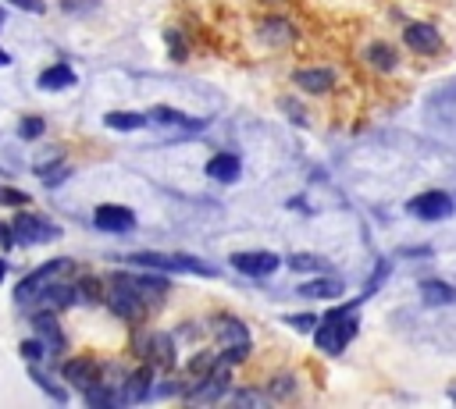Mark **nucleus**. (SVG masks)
<instances>
[{"label": "nucleus", "mask_w": 456, "mask_h": 409, "mask_svg": "<svg viewBox=\"0 0 456 409\" xmlns=\"http://www.w3.org/2000/svg\"><path fill=\"white\" fill-rule=\"evenodd\" d=\"M357 335V320L349 310H332L325 320H317L314 327V342L325 349V352H342V345Z\"/></svg>", "instance_id": "f257e3e1"}, {"label": "nucleus", "mask_w": 456, "mask_h": 409, "mask_svg": "<svg viewBox=\"0 0 456 409\" xmlns=\"http://www.w3.org/2000/svg\"><path fill=\"white\" fill-rule=\"evenodd\" d=\"M107 303H111V310L121 317V320H143V292L125 278V274H114V288H111V296H107Z\"/></svg>", "instance_id": "f03ea898"}, {"label": "nucleus", "mask_w": 456, "mask_h": 409, "mask_svg": "<svg viewBox=\"0 0 456 409\" xmlns=\"http://www.w3.org/2000/svg\"><path fill=\"white\" fill-rule=\"evenodd\" d=\"M217 342H221L224 356L232 359V363H239V359H246V356H250V331H246L236 317L217 320Z\"/></svg>", "instance_id": "7ed1b4c3"}, {"label": "nucleus", "mask_w": 456, "mask_h": 409, "mask_svg": "<svg viewBox=\"0 0 456 409\" xmlns=\"http://www.w3.org/2000/svg\"><path fill=\"white\" fill-rule=\"evenodd\" d=\"M11 232H15V242H50V239H58V228H54V225H47L43 218L29 214V211L15 214Z\"/></svg>", "instance_id": "20e7f679"}, {"label": "nucleus", "mask_w": 456, "mask_h": 409, "mask_svg": "<svg viewBox=\"0 0 456 409\" xmlns=\"http://www.w3.org/2000/svg\"><path fill=\"white\" fill-rule=\"evenodd\" d=\"M68 267H72V260H50V264H43L40 271H33L29 278H22V281L15 285V299H18V303H29L43 285H50V281H54L61 271H68Z\"/></svg>", "instance_id": "39448f33"}, {"label": "nucleus", "mask_w": 456, "mask_h": 409, "mask_svg": "<svg viewBox=\"0 0 456 409\" xmlns=\"http://www.w3.org/2000/svg\"><path fill=\"white\" fill-rule=\"evenodd\" d=\"M65 381L72 388H79V391H89L93 384L104 381V370H100V363L93 356H75V359L65 363Z\"/></svg>", "instance_id": "423d86ee"}, {"label": "nucleus", "mask_w": 456, "mask_h": 409, "mask_svg": "<svg viewBox=\"0 0 456 409\" xmlns=\"http://www.w3.org/2000/svg\"><path fill=\"white\" fill-rule=\"evenodd\" d=\"M449 211H452V199L445 192H420L410 199V214L420 221H442Z\"/></svg>", "instance_id": "0eeeda50"}, {"label": "nucleus", "mask_w": 456, "mask_h": 409, "mask_svg": "<svg viewBox=\"0 0 456 409\" xmlns=\"http://www.w3.org/2000/svg\"><path fill=\"white\" fill-rule=\"evenodd\" d=\"M93 221L104 232H132L136 228V214L129 207H118V203H104V207H97Z\"/></svg>", "instance_id": "6e6552de"}, {"label": "nucleus", "mask_w": 456, "mask_h": 409, "mask_svg": "<svg viewBox=\"0 0 456 409\" xmlns=\"http://www.w3.org/2000/svg\"><path fill=\"white\" fill-rule=\"evenodd\" d=\"M278 264L282 260L275 253H236L232 257V267L243 271V274H250V278H268V274L278 271Z\"/></svg>", "instance_id": "1a4fd4ad"}, {"label": "nucleus", "mask_w": 456, "mask_h": 409, "mask_svg": "<svg viewBox=\"0 0 456 409\" xmlns=\"http://www.w3.org/2000/svg\"><path fill=\"white\" fill-rule=\"evenodd\" d=\"M403 40H406V47H410L413 54H438V50H442V36H438V29H431V26H424V22L406 26Z\"/></svg>", "instance_id": "9d476101"}, {"label": "nucleus", "mask_w": 456, "mask_h": 409, "mask_svg": "<svg viewBox=\"0 0 456 409\" xmlns=\"http://www.w3.org/2000/svg\"><path fill=\"white\" fill-rule=\"evenodd\" d=\"M143 356H146L153 366L171 370V366H175V342H171V335H164V331L150 335V338H146V345H143Z\"/></svg>", "instance_id": "9b49d317"}, {"label": "nucleus", "mask_w": 456, "mask_h": 409, "mask_svg": "<svg viewBox=\"0 0 456 409\" xmlns=\"http://www.w3.org/2000/svg\"><path fill=\"white\" fill-rule=\"evenodd\" d=\"M33 324H36V338L47 345V352H61V349H65V335H61V324H58V317H54L50 310H40Z\"/></svg>", "instance_id": "f8f14e48"}, {"label": "nucleus", "mask_w": 456, "mask_h": 409, "mask_svg": "<svg viewBox=\"0 0 456 409\" xmlns=\"http://www.w3.org/2000/svg\"><path fill=\"white\" fill-rule=\"evenodd\" d=\"M239 171H243V164H239L236 153H214V157L207 160V174H210L214 181H236Z\"/></svg>", "instance_id": "ddd939ff"}, {"label": "nucleus", "mask_w": 456, "mask_h": 409, "mask_svg": "<svg viewBox=\"0 0 456 409\" xmlns=\"http://www.w3.org/2000/svg\"><path fill=\"white\" fill-rule=\"evenodd\" d=\"M40 310H65V306H72V299H75V288H68V285H43L40 292Z\"/></svg>", "instance_id": "4468645a"}, {"label": "nucleus", "mask_w": 456, "mask_h": 409, "mask_svg": "<svg viewBox=\"0 0 456 409\" xmlns=\"http://www.w3.org/2000/svg\"><path fill=\"white\" fill-rule=\"evenodd\" d=\"M296 86L307 93H328L332 89V72L325 68H300L296 72Z\"/></svg>", "instance_id": "2eb2a0df"}, {"label": "nucleus", "mask_w": 456, "mask_h": 409, "mask_svg": "<svg viewBox=\"0 0 456 409\" xmlns=\"http://www.w3.org/2000/svg\"><path fill=\"white\" fill-rule=\"evenodd\" d=\"M150 377H153V363L139 366V370H136V374L125 381L121 398H125V402H139V398H146V391H150Z\"/></svg>", "instance_id": "dca6fc26"}, {"label": "nucleus", "mask_w": 456, "mask_h": 409, "mask_svg": "<svg viewBox=\"0 0 456 409\" xmlns=\"http://www.w3.org/2000/svg\"><path fill=\"white\" fill-rule=\"evenodd\" d=\"M129 264L132 267H157V271H182L178 257H164V253H132Z\"/></svg>", "instance_id": "f3484780"}, {"label": "nucleus", "mask_w": 456, "mask_h": 409, "mask_svg": "<svg viewBox=\"0 0 456 409\" xmlns=\"http://www.w3.org/2000/svg\"><path fill=\"white\" fill-rule=\"evenodd\" d=\"M40 86L43 89H68V86H75V72L68 65H54L40 75Z\"/></svg>", "instance_id": "a211bd4d"}, {"label": "nucleus", "mask_w": 456, "mask_h": 409, "mask_svg": "<svg viewBox=\"0 0 456 409\" xmlns=\"http://www.w3.org/2000/svg\"><path fill=\"white\" fill-rule=\"evenodd\" d=\"M300 296H310V299H339L342 296V285L332 281V278H317V281H307L300 288Z\"/></svg>", "instance_id": "6ab92c4d"}, {"label": "nucleus", "mask_w": 456, "mask_h": 409, "mask_svg": "<svg viewBox=\"0 0 456 409\" xmlns=\"http://www.w3.org/2000/svg\"><path fill=\"white\" fill-rule=\"evenodd\" d=\"M420 292H424V303H431V306L456 303V288H452V285H445V281H424V285H420Z\"/></svg>", "instance_id": "aec40b11"}, {"label": "nucleus", "mask_w": 456, "mask_h": 409, "mask_svg": "<svg viewBox=\"0 0 456 409\" xmlns=\"http://www.w3.org/2000/svg\"><path fill=\"white\" fill-rule=\"evenodd\" d=\"M364 57H367L371 68H381V72H392V68H396V50H392L389 43H371Z\"/></svg>", "instance_id": "412c9836"}, {"label": "nucleus", "mask_w": 456, "mask_h": 409, "mask_svg": "<svg viewBox=\"0 0 456 409\" xmlns=\"http://www.w3.org/2000/svg\"><path fill=\"white\" fill-rule=\"evenodd\" d=\"M104 125H107V128H118V132H132V128H143L146 118H143V114H132V111H111V114L104 118Z\"/></svg>", "instance_id": "4be33fe9"}, {"label": "nucleus", "mask_w": 456, "mask_h": 409, "mask_svg": "<svg viewBox=\"0 0 456 409\" xmlns=\"http://www.w3.org/2000/svg\"><path fill=\"white\" fill-rule=\"evenodd\" d=\"M125 278H129V274H125ZM129 281H132L143 296H164V292H168V281H164V278H150V274H143V278H129Z\"/></svg>", "instance_id": "5701e85b"}, {"label": "nucleus", "mask_w": 456, "mask_h": 409, "mask_svg": "<svg viewBox=\"0 0 456 409\" xmlns=\"http://www.w3.org/2000/svg\"><path fill=\"white\" fill-rule=\"evenodd\" d=\"M153 121H168V125H189V128H203V121H189V118H182L178 111H171V107H153V114H150Z\"/></svg>", "instance_id": "b1692460"}, {"label": "nucleus", "mask_w": 456, "mask_h": 409, "mask_svg": "<svg viewBox=\"0 0 456 409\" xmlns=\"http://www.w3.org/2000/svg\"><path fill=\"white\" fill-rule=\"evenodd\" d=\"M75 296H82L86 303H97V299L104 296V285H100L97 278H82V281H79V288H75Z\"/></svg>", "instance_id": "393cba45"}, {"label": "nucleus", "mask_w": 456, "mask_h": 409, "mask_svg": "<svg viewBox=\"0 0 456 409\" xmlns=\"http://www.w3.org/2000/svg\"><path fill=\"white\" fill-rule=\"evenodd\" d=\"M289 267H293V271H300V274H310V271H317V267H321V260H317V257H310V253H296V257H289Z\"/></svg>", "instance_id": "a878e982"}, {"label": "nucleus", "mask_w": 456, "mask_h": 409, "mask_svg": "<svg viewBox=\"0 0 456 409\" xmlns=\"http://www.w3.org/2000/svg\"><path fill=\"white\" fill-rule=\"evenodd\" d=\"M61 8H65L68 15H82V11H97L100 0H61Z\"/></svg>", "instance_id": "bb28decb"}, {"label": "nucleus", "mask_w": 456, "mask_h": 409, "mask_svg": "<svg viewBox=\"0 0 456 409\" xmlns=\"http://www.w3.org/2000/svg\"><path fill=\"white\" fill-rule=\"evenodd\" d=\"M43 128H47L43 118H26V121H22V135H26V139H40Z\"/></svg>", "instance_id": "cd10ccee"}, {"label": "nucleus", "mask_w": 456, "mask_h": 409, "mask_svg": "<svg viewBox=\"0 0 456 409\" xmlns=\"http://www.w3.org/2000/svg\"><path fill=\"white\" fill-rule=\"evenodd\" d=\"M40 174H43L47 185H58V181L68 174V164H58V167H43V164H40Z\"/></svg>", "instance_id": "c85d7f7f"}, {"label": "nucleus", "mask_w": 456, "mask_h": 409, "mask_svg": "<svg viewBox=\"0 0 456 409\" xmlns=\"http://www.w3.org/2000/svg\"><path fill=\"white\" fill-rule=\"evenodd\" d=\"M43 352H47V345H43L40 338H26V342H22V356H26V359H40Z\"/></svg>", "instance_id": "c756f323"}, {"label": "nucleus", "mask_w": 456, "mask_h": 409, "mask_svg": "<svg viewBox=\"0 0 456 409\" xmlns=\"http://www.w3.org/2000/svg\"><path fill=\"white\" fill-rule=\"evenodd\" d=\"M289 324H293L296 331H314V327H317V317H314V313H300V317H289Z\"/></svg>", "instance_id": "7c9ffc66"}, {"label": "nucleus", "mask_w": 456, "mask_h": 409, "mask_svg": "<svg viewBox=\"0 0 456 409\" xmlns=\"http://www.w3.org/2000/svg\"><path fill=\"white\" fill-rule=\"evenodd\" d=\"M11 4H15L18 11H29V15H43V11H47L43 0H11Z\"/></svg>", "instance_id": "2f4dec72"}, {"label": "nucleus", "mask_w": 456, "mask_h": 409, "mask_svg": "<svg viewBox=\"0 0 456 409\" xmlns=\"http://www.w3.org/2000/svg\"><path fill=\"white\" fill-rule=\"evenodd\" d=\"M271 391H275V398H286V395H293V377H289V374H286V377H275Z\"/></svg>", "instance_id": "473e14b6"}, {"label": "nucleus", "mask_w": 456, "mask_h": 409, "mask_svg": "<svg viewBox=\"0 0 456 409\" xmlns=\"http://www.w3.org/2000/svg\"><path fill=\"white\" fill-rule=\"evenodd\" d=\"M0 203H29V196L15 192V189H4V192H0Z\"/></svg>", "instance_id": "72a5a7b5"}, {"label": "nucleus", "mask_w": 456, "mask_h": 409, "mask_svg": "<svg viewBox=\"0 0 456 409\" xmlns=\"http://www.w3.org/2000/svg\"><path fill=\"white\" fill-rule=\"evenodd\" d=\"M0 246H15V232H11V225H4V221H0Z\"/></svg>", "instance_id": "f704fd0d"}, {"label": "nucleus", "mask_w": 456, "mask_h": 409, "mask_svg": "<svg viewBox=\"0 0 456 409\" xmlns=\"http://www.w3.org/2000/svg\"><path fill=\"white\" fill-rule=\"evenodd\" d=\"M168 47L175 50V57H185V50H182V43H178V33H168Z\"/></svg>", "instance_id": "c9c22d12"}, {"label": "nucleus", "mask_w": 456, "mask_h": 409, "mask_svg": "<svg viewBox=\"0 0 456 409\" xmlns=\"http://www.w3.org/2000/svg\"><path fill=\"white\" fill-rule=\"evenodd\" d=\"M4 274H8V264H4V260H0V281H4Z\"/></svg>", "instance_id": "e433bc0d"}, {"label": "nucleus", "mask_w": 456, "mask_h": 409, "mask_svg": "<svg viewBox=\"0 0 456 409\" xmlns=\"http://www.w3.org/2000/svg\"><path fill=\"white\" fill-rule=\"evenodd\" d=\"M4 65H8V54H4V50H0V68H4Z\"/></svg>", "instance_id": "4c0bfd02"}, {"label": "nucleus", "mask_w": 456, "mask_h": 409, "mask_svg": "<svg viewBox=\"0 0 456 409\" xmlns=\"http://www.w3.org/2000/svg\"><path fill=\"white\" fill-rule=\"evenodd\" d=\"M0 26H4V11H0Z\"/></svg>", "instance_id": "58836bf2"}, {"label": "nucleus", "mask_w": 456, "mask_h": 409, "mask_svg": "<svg viewBox=\"0 0 456 409\" xmlns=\"http://www.w3.org/2000/svg\"><path fill=\"white\" fill-rule=\"evenodd\" d=\"M0 192H4V189H0Z\"/></svg>", "instance_id": "ea45409f"}]
</instances>
